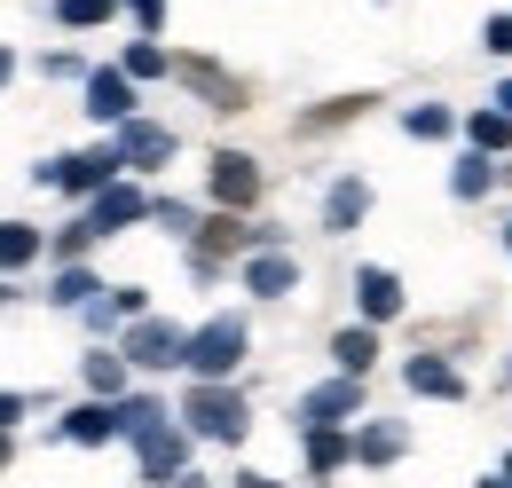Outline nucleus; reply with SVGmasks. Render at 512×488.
Returning a JSON list of instances; mask_svg holds the SVG:
<instances>
[{"instance_id": "nucleus-1", "label": "nucleus", "mask_w": 512, "mask_h": 488, "mask_svg": "<svg viewBox=\"0 0 512 488\" xmlns=\"http://www.w3.org/2000/svg\"><path fill=\"white\" fill-rule=\"evenodd\" d=\"M182 363H190L197 378H229V370L245 363V323H237V315H221V323L190 331V339H182Z\"/></svg>"}, {"instance_id": "nucleus-2", "label": "nucleus", "mask_w": 512, "mask_h": 488, "mask_svg": "<svg viewBox=\"0 0 512 488\" xmlns=\"http://www.w3.org/2000/svg\"><path fill=\"white\" fill-rule=\"evenodd\" d=\"M190 426L205 433V441H245V402H237L221 378H205V386H190Z\"/></svg>"}, {"instance_id": "nucleus-3", "label": "nucleus", "mask_w": 512, "mask_h": 488, "mask_svg": "<svg viewBox=\"0 0 512 488\" xmlns=\"http://www.w3.org/2000/svg\"><path fill=\"white\" fill-rule=\"evenodd\" d=\"M182 339H190L182 323H158V315H142V323L127 331V363H142V370H174V363H182Z\"/></svg>"}, {"instance_id": "nucleus-4", "label": "nucleus", "mask_w": 512, "mask_h": 488, "mask_svg": "<svg viewBox=\"0 0 512 488\" xmlns=\"http://www.w3.org/2000/svg\"><path fill=\"white\" fill-rule=\"evenodd\" d=\"M339 418H363V378H331L316 394H300V426H339Z\"/></svg>"}, {"instance_id": "nucleus-5", "label": "nucleus", "mask_w": 512, "mask_h": 488, "mask_svg": "<svg viewBox=\"0 0 512 488\" xmlns=\"http://www.w3.org/2000/svg\"><path fill=\"white\" fill-rule=\"evenodd\" d=\"M119 166H166L174 158V126H150V119H119Z\"/></svg>"}, {"instance_id": "nucleus-6", "label": "nucleus", "mask_w": 512, "mask_h": 488, "mask_svg": "<svg viewBox=\"0 0 512 488\" xmlns=\"http://www.w3.org/2000/svg\"><path fill=\"white\" fill-rule=\"evenodd\" d=\"M213 197H221V205H253L260 197V166L245 150H221V158H213Z\"/></svg>"}, {"instance_id": "nucleus-7", "label": "nucleus", "mask_w": 512, "mask_h": 488, "mask_svg": "<svg viewBox=\"0 0 512 488\" xmlns=\"http://www.w3.org/2000/svg\"><path fill=\"white\" fill-rule=\"evenodd\" d=\"M142 213H150V205H142V197L111 174V182L95 189V205H87V229H127V221H142Z\"/></svg>"}, {"instance_id": "nucleus-8", "label": "nucleus", "mask_w": 512, "mask_h": 488, "mask_svg": "<svg viewBox=\"0 0 512 488\" xmlns=\"http://www.w3.org/2000/svg\"><path fill=\"white\" fill-rule=\"evenodd\" d=\"M134 441H142V473H150V481L182 473V433H174V426H158V418H150V426H134Z\"/></svg>"}, {"instance_id": "nucleus-9", "label": "nucleus", "mask_w": 512, "mask_h": 488, "mask_svg": "<svg viewBox=\"0 0 512 488\" xmlns=\"http://www.w3.org/2000/svg\"><path fill=\"white\" fill-rule=\"evenodd\" d=\"M245 284H253L260 300H284V292H300V260L292 252H260L253 268H245Z\"/></svg>"}, {"instance_id": "nucleus-10", "label": "nucleus", "mask_w": 512, "mask_h": 488, "mask_svg": "<svg viewBox=\"0 0 512 488\" xmlns=\"http://www.w3.org/2000/svg\"><path fill=\"white\" fill-rule=\"evenodd\" d=\"M87 111L95 119H134V79L127 71H95L87 79Z\"/></svg>"}, {"instance_id": "nucleus-11", "label": "nucleus", "mask_w": 512, "mask_h": 488, "mask_svg": "<svg viewBox=\"0 0 512 488\" xmlns=\"http://www.w3.org/2000/svg\"><path fill=\"white\" fill-rule=\"evenodd\" d=\"M402 378H410V394H434V402H457V394H465V378H457L442 355H410Z\"/></svg>"}, {"instance_id": "nucleus-12", "label": "nucleus", "mask_w": 512, "mask_h": 488, "mask_svg": "<svg viewBox=\"0 0 512 488\" xmlns=\"http://www.w3.org/2000/svg\"><path fill=\"white\" fill-rule=\"evenodd\" d=\"M363 213H371V189H363V182H339V189H331V205H323V229H339V237H347Z\"/></svg>"}, {"instance_id": "nucleus-13", "label": "nucleus", "mask_w": 512, "mask_h": 488, "mask_svg": "<svg viewBox=\"0 0 512 488\" xmlns=\"http://www.w3.org/2000/svg\"><path fill=\"white\" fill-rule=\"evenodd\" d=\"M363 315L386 323V315H402V284L386 276V268H363Z\"/></svg>"}, {"instance_id": "nucleus-14", "label": "nucleus", "mask_w": 512, "mask_h": 488, "mask_svg": "<svg viewBox=\"0 0 512 488\" xmlns=\"http://www.w3.org/2000/svg\"><path fill=\"white\" fill-rule=\"evenodd\" d=\"M64 433L71 441H111V433H119V410H111V402H87V410L64 418Z\"/></svg>"}, {"instance_id": "nucleus-15", "label": "nucleus", "mask_w": 512, "mask_h": 488, "mask_svg": "<svg viewBox=\"0 0 512 488\" xmlns=\"http://www.w3.org/2000/svg\"><path fill=\"white\" fill-rule=\"evenodd\" d=\"M331 355H339V370H355V378H363V370H371V355H379V339H371V323H363V331L347 323V331L331 339Z\"/></svg>"}, {"instance_id": "nucleus-16", "label": "nucleus", "mask_w": 512, "mask_h": 488, "mask_svg": "<svg viewBox=\"0 0 512 488\" xmlns=\"http://www.w3.org/2000/svg\"><path fill=\"white\" fill-rule=\"evenodd\" d=\"M347 457H355V441H347V433H331V426H308V465H316V473L347 465Z\"/></svg>"}, {"instance_id": "nucleus-17", "label": "nucleus", "mask_w": 512, "mask_h": 488, "mask_svg": "<svg viewBox=\"0 0 512 488\" xmlns=\"http://www.w3.org/2000/svg\"><path fill=\"white\" fill-rule=\"evenodd\" d=\"M347 441H355V457H363V465L402 457V426H363V433H347Z\"/></svg>"}, {"instance_id": "nucleus-18", "label": "nucleus", "mask_w": 512, "mask_h": 488, "mask_svg": "<svg viewBox=\"0 0 512 488\" xmlns=\"http://www.w3.org/2000/svg\"><path fill=\"white\" fill-rule=\"evenodd\" d=\"M182 79H190V87L205 95V103H213V111H237V87H229L213 63H182Z\"/></svg>"}, {"instance_id": "nucleus-19", "label": "nucleus", "mask_w": 512, "mask_h": 488, "mask_svg": "<svg viewBox=\"0 0 512 488\" xmlns=\"http://www.w3.org/2000/svg\"><path fill=\"white\" fill-rule=\"evenodd\" d=\"M32 252H40V229H24V221H0V276H8V268H24Z\"/></svg>"}, {"instance_id": "nucleus-20", "label": "nucleus", "mask_w": 512, "mask_h": 488, "mask_svg": "<svg viewBox=\"0 0 512 488\" xmlns=\"http://www.w3.org/2000/svg\"><path fill=\"white\" fill-rule=\"evenodd\" d=\"M119 16V0H56V24H71V32H87V24H111Z\"/></svg>"}, {"instance_id": "nucleus-21", "label": "nucleus", "mask_w": 512, "mask_h": 488, "mask_svg": "<svg viewBox=\"0 0 512 488\" xmlns=\"http://www.w3.org/2000/svg\"><path fill=\"white\" fill-rule=\"evenodd\" d=\"M465 134H473V150H505V142H512V119H505V111H473Z\"/></svg>"}, {"instance_id": "nucleus-22", "label": "nucleus", "mask_w": 512, "mask_h": 488, "mask_svg": "<svg viewBox=\"0 0 512 488\" xmlns=\"http://www.w3.org/2000/svg\"><path fill=\"white\" fill-rule=\"evenodd\" d=\"M87 386L95 394H119L127 386V355H87Z\"/></svg>"}, {"instance_id": "nucleus-23", "label": "nucleus", "mask_w": 512, "mask_h": 488, "mask_svg": "<svg viewBox=\"0 0 512 488\" xmlns=\"http://www.w3.org/2000/svg\"><path fill=\"white\" fill-rule=\"evenodd\" d=\"M48 300H56V307H87V300H95V276H87V268H64Z\"/></svg>"}, {"instance_id": "nucleus-24", "label": "nucleus", "mask_w": 512, "mask_h": 488, "mask_svg": "<svg viewBox=\"0 0 512 488\" xmlns=\"http://www.w3.org/2000/svg\"><path fill=\"white\" fill-rule=\"evenodd\" d=\"M489 182H497V174L481 166V150H473V158H465V166L449 174V189H457V197H489Z\"/></svg>"}, {"instance_id": "nucleus-25", "label": "nucleus", "mask_w": 512, "mask_h": 488, "mask_svg": "<svg viewBox=\"0 0 512 488\" xmlns=\"http://www.w3.org/2000/svg\"><path fill=\"white\" fill-rule=\"evenodd\" d=\"M402 126H410L418 142H442V134H449V111H442V103H418V111H410Z\"/></svg>"}, {"instance_id": "nucleus-26", "label": "nucleus", "mask_w": 512, "mask_h": 488, "mask_svg": "<svg viewBox=\"0 0 512 488\" xmlns=\"http://www.w3.org/2000/svg\"><path fill=\"white\" fill-rule=\"evenodd\" d=\"M158 71H166V48H150V40L127 48V79H158Z\"/></svg>"}, {"instance_id": "nucleus-27", "label": "nucleus", "mask_w": 512, "mask_h": 488, "mask_svg": "<svg viewBox=\"0 0 512 488\" xmlns=\"http://www.w3.org/2000/svg\"><path fill=\"white\" fill-rule=\"evenodd\" d=\"M134 24H142V32H158V24H166V0H134Z\"/></svg>"}, {"instance_id": "nucleus-28", "label": "nucleus", "mask_w": 512, "mask_h": 488, "mask_svg": "<svg viewBox=\"0 0 512 488\" xmlns=\"http://www.w3.org/2000/svg\"><path fill=\"white\" fill-rule=\"evenodd\" d=\"M481 40H489V48H497V56H512V16H497V24H489V32H481Z\"/></svg>"}, {"instance_id": "nucleus-29", "label": "nucleus", "mask_w": 512, "mask_h": 488, "mask_svg": "<svg viewBox=\"0 0 512 488\" xmlns=\"http://www.w3.org/2000/svg\"><path fill=\"white\" fill-rule=\"evenodd\" d=\"M16 418H24V402H16V394H0V433L16 426Z\"/></svg>"}, {"instance_id": "nucleus-30", "label": "nucleus", "mask_w": 512, "mask_h": 488, "mask_svg": "<svg viewBox=\"0 0 512 488\" xmlns=\"http://www.w3.org/2000/svg\"><path fill=\"white\" fill-rule=\"evenodd\" d=\"M497 111H505V119H512V79H505V87H497Z\"/></svg>"}, {"instance_id": "nucleus-31", "label": "nucleus", "mask_w": 512, "mask_h": 488, "mask_svg": "<svg viewBox=\"0 0 512 488\" xmlns=\"http://www.w3.org/2000/svg\"><path fill=\"white\" fill-rule=\"evenodd\" d=\"M237 488H276V481H268V473H245V481H237Z\"/></svg>"}, {"instance_id": "nucleus-32", "label": "nucleus", "mask_w": 512, "mask_h": 488, "mask_svg": "<svg viewBox=\"0 0 512 488\" xmlns=\"http://www.w3.org/2000/svg\"><path fill=\"white\" fill-rule=\"evenodd\" d=\"M8 71H16V56H8V48H0V87H8Z\"/></svg>"}, {"instance_id": "nucleus-33", "label": "nucleus", "mask_w": 512, "mask_h": 488, "mask_svg": "<svg viewBox=\"0 0 512 488\" xmlns=\"http://www.w3.org/2000/svg\"><path fill=\"white\" fill-rule=\"evenodd\" d=\"M0 465H8V433H0Z\"/></svg>"}, {"instance_id": "nucleus-34", "label": "nucleus", "mask_w": 512, "mask_h": 488, "mask_svg": "<svg viewBox=\"0 0 512 488\" xmlns=\"http://www.w3.org/2000/svg\"><path fill=\"white\" fill-rule=\"evenodd\" d=\"M505 252H512V221H505Z\"/></svg>"}, {"instance_id": "nucleus-35", "label": "nucleus", "mask_w": 512, "mask_h": 488, "mask_svg": "<svg viewBox=\"0 0 512 488\" xmlns=\"http://www.w3.org/2000/svg\"><path fill=\"white\" fill-rule=\"evenodd\" d=\"M481 488H512V481H481Z\"/></svg>"}, {"instance_id": "nucleus-36", "label": "nucleus", "mask_w": 512, "mask_h": 488, "mask_svg": "<svg viewBox=\"0 0 512 488\" xmlns=\"http://www.w3.org/2000/svg\"><path fill=\"white\" fill-rule=\"evenodd\" d=\"M505 481H512V465H505Z\"/></svg>"}]
</instances>
